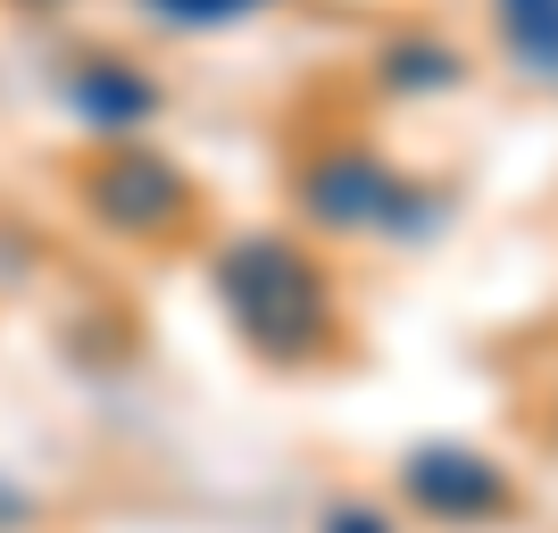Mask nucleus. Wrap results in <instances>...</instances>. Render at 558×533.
<instances>
[{"label":"nucleus","instance_id":"f257e3e1","mask_svg":"<svg viewBox=\"0 0 558 533\" xmlns=\"http://www.w3.org/2000/svg\"><path fill=\"white\" fill-rule=\"evenodd\" d=\"M459 475H442V459H417L409 467V492H417L425 509H442V517H492L509 492H500V475H492L484 459H450Z\"/></svg>","mask_w":558,"mask_h":533},{"label":"nucleus","instance_id":"f03ea898","mask_svg":"<svg viewBox=\"0 0 558 533\" xmlns=\"http://www.w3.org/2000/svg\"><path fill=\"white\" fill-rule=\"evenodd\" d=\"M509 43L525 50V68L558 75V0H509Z\"/></svg>","mask_w":558,"mask_h":533}]
</instances>
